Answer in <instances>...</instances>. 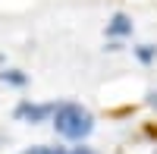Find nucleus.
Masks as SVG:
<instances>
[{"mask_svg":"<svg viewBox=\"0 0 157 154\" xmlns=\"http://www.w3.org/2000/svg\"><path fill=\"white\" fill-rule=\"evenodd\" d=\"M107 35L110 38H123V35H132V19L126 13H113V19L107 22Z\"/></svg>","mask_w":157,"mask_h":154,"instance_id":"obj_3","label":"nucleus"},{"mask_svg":"<svg viewBox=\"0 0 157 154\" xmlns=\"http://www.w3.org/2000/svg\"><path fill=\"white\" fill-rule=\"evenodd\" d=\"M135 57H138L141 63H151V60L157 57V47H154V44H138V47H135Z\"/></svg>","mask_w":157,"mask_h":154,"instance_id":"obj_6","label":"nucleus"},{"mask_svg":"<svg viewBox=\"0 0 157 154\" xmlns=\"http://www.w3.org/2000/svg\"><path fill=\"white\" fill-rule=\"evenodd\" d=\"M54 129H57V135L69 138V142H82L94 129V117H91L88 107L75 104V101H63L54 110Z\"/></svg>","mask_w":157,"mask_h":154,"instance_id":"obj_1","label":"nucleus"},{"mask_svg":"<svg viewBox=\"0 0 157 154\" xmlns=\"http://www.w3.org/2000/svg\"><path fill=\"white\" fill-rule=\"evenodd\" d=\"M0 82H6V85H16V88H22L25 82H29V75H25L22 69H3V72H0Z\"/></svg>","mask_w":157,"mask_h":154,"instance_id":"obj_4","label":"nucleus"},{"mask_svg":"<svg viewBox=\"0 0 157 154\" xmlns=\"http://www.w3.org/2000/svg\"><path fill=\"white\" fill-rule=\"evenodd\" d=\"M148 104H151V107L157 110V91H148Z\"/></svg>","mask_w":157,"mask_h":154,"instance_id":"obj_7","label":"nucleus"},{"mask_svg":"<svg viewBox=\"0 0 157 154\" xmlns=\"http://www.w3.org/2000/svg\"><path fill=\"white\" fill-rule=\"evenodd\" d=\"M54 110H57V104H32V101H22V104H16L13 117H16L19 123L38 126V123H44L47 117H54Z\"/></svg>","mask_w":157,"mask_h":154,"instance_id":"obj_2","label":"nucleus"},{"mask_svg":"<svg viewBox=\"0 0 157 154\" xmlns=\"http://www.w3.org/2000/svg\"><path fill=\"white\" fill-rule=\"evenodd\" d=\"M19 154H72V148H47V145H38V148H25Z\"/></svg>","mask_w":157,"mask_h":154,"instance_id":"obj_5","label":"nucleus"},{"mask_svg":"<svg viewBox=\"0 0 157 154\" xmlns=\"http://www.w3.org/2000/svg\"><path fill=\"white\" fill-rule=\"evenodd\" d=\"M154 154H157V151H154Z\"/></svg>","mask_w":157,"mask_h":154,"instance_id":"obj_8","label":"nucleus"}]
</instances>
